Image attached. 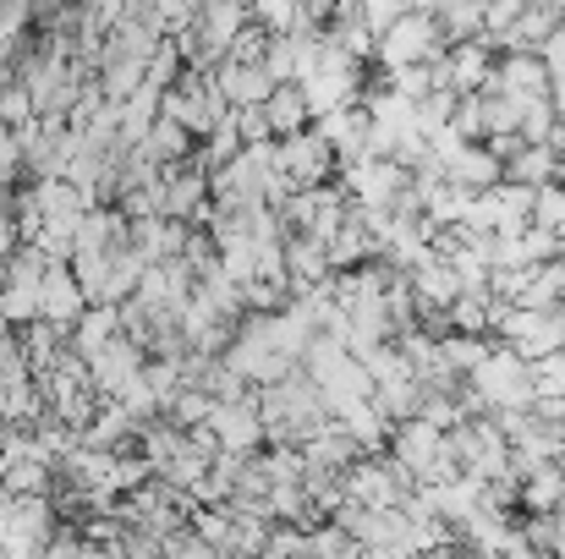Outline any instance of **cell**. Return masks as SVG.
<instances>
[{"mask_svg":"<svg viewBox=\"0 0 565 559\" xmlns=\"http://www.w3.org/2000/svg\"><path fill=\"white\" fill-rule=\"evenodd\" d=\"M445 44H450V33H445V22H439V11H428V6H406L384 33H379V50L374 61L384 72H395V66H417V61H439L445 55Z\"/></svg>","mask_w":565,"mask_h":559,"instance_id":"obj_1","label":"cell"},{"mask_svg":"<svg viewBox=\"0 0 565 559\" xmlns=\"http://www.w3.org/2000/svg\"><path fill=\"white\" fill-rule=\"evenodd\" d=\"M280 171L297 186L335 182V176H341V154H335V143H330L319 127H302V132L280 138Z\"/></svg>","mask_w":565,"mask_h":559,"instance_id":"obj_2","label":"cell"},{"mask_svg":"<svg viewBox=\"0 0 565 559\" xmlns=\"http://www.w3.org/2000/svg\"><path fill=\"white\" fill-rule=\"evenodd\" d=\"M550 83H555V72H550L544 50H500V66L489 77V88H505L516 99H539V94H550Z\"/></svg>","mask_w":565,"mask_h":559,"instance_id":"obj_3","label":"cell"},{"mask_svg":"<svg viewBox=\"0 0 565 559\" xmlns=\"http://www.w3.org/2000/svg\"><path fill=\"white\" fill-rule=\"evenodd\" d=\"M214 77L231 105H269V94H275V72L264 61H220Z\"/></svg>","mask_w":565,"mask_h":559,"instance_id":"obj_4","label":"cell"},{"mask_svg":"<svg viewBox=\"0 0 565 559\" xmlns=\"http://www.w3.org/2000/svg\"><path fill=\"white\" fill-rule=\"evenodd\" d=\"M445 176L472 186V192H483V186L505 182V165H500V154H494L489 143H456V149L445 154Z\"/></svg>","mask_w":565,"mask_h":559,"instance_id":"obj_5","label":"cell"},{"mask_svg":"<svg viewBox=\"0 0 565 559\" xmlns=\"http://www.w3.org/2000/svg\"><path fill=\"white\" fill-rule=\"evenodd\" d=\"M561 171H565L561 143H522V149L505 160V182H522V186L561 182Z\"/></svg>","mask_w":565,"mask_h":559,"instance_id":"obj_6","label":"cell"},{"mask_svg":"<svg viewBox=\"0 0 565 559\" xmlns=\"http://www.w3.org/2000/svg\"><path fill=\"white\" fill-rule=\"evenodd\" d=\"M264 110L275 121V138H291V132L313 127V105H308V88L302 83H275V94H269Z\"/></svg>","mask_w":565,"mask_h":559,"instance_id":"obj_7","label":"cell"},{"mask_svg":"<svg viewBox=\"0 0 565 559\" xmlns=\"http://www.w3.org/2000/svg\"><path fill=\"white\" fill-rule=\"evenodd\" d=\"M143 149L160 160V165H177V160H192V149H198V138H192L182 121H171V116H154V127H149V138H143Z\"/></svg>","mask_w":565,"mask_h":559,"instance_id":"obj_8","label":"cell"},{"mask_svg":"<svg viewBox=\"0 0 565 559\" xmlns=\"http://www.w3.org/2000/svg\"><path fill=\"white\" fill-rule=\"evenodd\" d=\"M253 17L269 33H302L308 28V0H253Z\"/></svg>","mask_w":565,"mask_h":559,"instance_id":"obj_9","label":"cell"},{"mask_svg":"<svg viewBox=\"0 0 565 559\" xmlns=\"http://www.w3.org/2000/svg\"><path fill=\"white\" fill-rule=\"evenodd\" d=\"M231 121H236L242 149H247V143H269V138H275V121H269V110H264V105H231Z\"/></svg>","mask_w":565,"mask_h":559,"instance_id":"obj_10","label":"cell"}]
</instances>
